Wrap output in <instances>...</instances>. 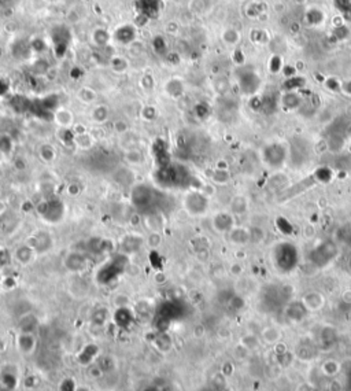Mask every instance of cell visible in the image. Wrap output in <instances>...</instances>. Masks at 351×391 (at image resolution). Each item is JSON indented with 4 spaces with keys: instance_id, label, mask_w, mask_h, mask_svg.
Listing matches in <instances>:
<instances>
[{
    "instance_id": "obj_1",
    "label": "cell",
    "mask_w": 351,
    "mask_h": 391,
    "mask_svg": "<svg viewBox=\"0 0 351 391\" xmlns=\"http://www.w3.org/2000/svg\"><path fill=\"white\" fill-rule=\"evenodd\" d=\"M37 214L42 217V220L47 224L61 223L65 217V205L58 198H44L42 202L35 206Z\"/></svg>"
},
{
    "instance_id": "obj_2",
    "label": "cell",
    "mask_w": 351,
    "mask_h": 391,
    "mask_svg": "<svg viewBox=\"0 0 351 391\" xmlns=\"http://www.w3.org/2000/svg\"><path fill=\"white\" fill-rule=\"evenodd\" d=\"M273 261L281 271H291L298 264V249L291 243H280L273 249Z\"/></svg>"
},
{
    "instance_id": "obj_3",
    "label": "cell",
    "mask_w": 351,
    "mask_h": 391,
    "mask_svg": "<svg viewBox=\"0 0 351 391\" xmlns=\"http://www.w3.org/2000/svg\"><path fill=\"white\" fill-rule=\"evenodd\" d=\"M209 205H210L209 198L198 189L188 191L183 198V209L192 217H200L206 214Z\"/></svg>"
},
{
    "instance_id": "obj_4",
    "label": "cell",
    "mask_w": 351,
    "mask_h": 391,
    "mask_svg": "<svg viewBox=\"0 0 351 391\" xmlns=\"http://www.w3.org/2000/svg\"><path fill=\"white\" fill-rule=\"evenodd\" d=\"M132 205L136 209H145L148 211V207H151L155 202V194L151 187L147 184H136L131 192Z\"/></svg>"
},
{
    "instance_id": "obj_5",
    "label": "cell",
    "mask_w": 351,
    "mask_h": 391,
    "mask_svg": "<svg viewBox=\"0 0 351 391\" xmlns=\"http://www.w3.org/2000/svg\"><path fill=\"white\" fill-rule=\"evenodd\" d=\"M337 246L333 240H324L310 254L311 261L318 266L329 264L332 259L336 257Z\"/></svg>"
},
{
    "instance_id": "obj_6",
    "label": "cell",
    "mask_w": 351,
    "mask_h": 391,
    "mask_svg": "<svg viewBox=\"0 0 351 391\" xmlns=\"http://www.w3.org/2000/svg\"><path fill=\"white\" fill-rule=\"evenodd\" d=\"M26 245L30 246L36 254L42 255V254L48 253L54 247V238L48 230H37L26 239Z\"/></svg>"
},
{
    "instance_id": "obj_7",
    "label": "cell",
    "mask_w": 351,
    "mask_h": 391,
    "mask_svg": "<svg viewBox=\"0 0 351 391\" xmlns=\"http://www.w3.org/2000/svg\"><path fill=\"white\" fill-rule=\"evenodd\" d=\"M287 155H288L287 148L282 144H279V143L270 144L262 153L263 161L266 162V165H269L270 168H280V166H282L284 162L287 161Z\"/></svg>"
},
{
    "instance_id": "obj_8",
    "label": "cell",
    "mask_w": 351,
    "mask_h": 391,
    "mask_svg": "<svg viewBox=\"0 0 351 391\" xmlns=\"http://www.w3.org/2000/svg\"><path fill=\"white\" fill-rule=\"evenodd\" d=\"M138 25H135V23H122V25H118L117 28L114 29V32L111 33V39L119 46L128 47L129 44L138 40Z\"/></svg>"
},
{
    "instance_id": "obj_9",
    "label": "cell",
    "mask_w": 351,
    "mask_h": 391,
    "mask_svg": "<svg viewBox=\"0 0 351 391\" xmlns=\"http://www.w3.org/2000/svg\"><path fill=\"white\" fill-rule=\"evenodd\" d=\"M63 265L70 272H81L88 265V259L81 252H70L63 259Z\"/></svg>"
},
{
    "instance_id": "obj_10",
    "label": "cell",
    "mask_w": 351,
    "mask_h": 391,
    "mask_svg": "<svg viewBox=\"0 0 351 391\" xmlns=\"http://www.w3.org/2000/svg\"><path fill=\"white\" fill-rule=\"evenodd\" d=\"M52 119L61 129H71L76 124L74 113L69 110L68 107H56L52 113Z\"/></svg>"
},
{
    "instance_id": "obj_11",
    "label": "cell",
    "mask_w": 351,
    "mask_h": 391,
    "mask_svg": "<svg viewBox=\"0 0 351 391\" xmlns=\"http://www.w3.org/2000/svg\"><path fill=\"white\" fill-rule=\"evenodd\" d=\"M143 225L148 232H161L165 228V218L164 214L159 210H151L147 211V214L143 218Z\"/></svg>"
},
{
    "instance_id": "obj_12",
    "label": "cell",
    "mask_w": 351,
    "mask_h": 391,
    "mask_svg": "<svg viewBox=\"0 0 351 391\" xmlns=\"http://www.w3.org/2000/svg\"><path fill=\"white\" fill-rule=\"evenodd\" d=\"M90 37L92 46L96 47V48H106L113 40L110 32L106 28H103V26H96V28L92 29Z\"/></svg>"
},
{
    "instance_id": "obj_13",
    "label": "cell",
    "mask_w": 351,
    "mask_h": 391,
    "mask_svg": "<svg viewBox=\"0 0 351 391\" xmlns=\"http://www.w3.org/2000/svg\"><path fill=\"white\" fill-rule=\"evenodd\" d=\"M164 90H165L166 95L169 98L180 99L184 95L186 87H184V83H183L181 78H179V77H172V78H169L165 83Z\"/></svg>"
},
{
    "instance_id": "obj_14",
    "label": "cell",
    "mask_w": 351,
    "mask_h": 391,
    "mask_svg": "<svg viewBox=\"0 0 351 391\" xmlns=\"http://www.w3.org/2000/svg\"><path fill=\"white\" fill-rule=\"evenodd\" d=\"M213 227L214 230L217 232H231L234 230V217L231 216L229 213H225V211H221L218 214H215L213 217Z\"/></svg>"
},
{
    "instance_id": "obj_15",
    "label": "cell",
    "mask_w": 351,
    "mask_h": 391,
    "mask_svg": "<svg viewBox=\"0 0 351 391\" xmlns=\"http://www.w3.org/2000/svg\"><path fill=\"white\" fill-rule=\"evenodd\" d=\"M143 245V238L139 236L136 233H128L125 235L124 238L121 239L119 246H121V250L125 254H129V253H136Z\"/></svg>"
},
{
    "instance_id": "obj_16",
    "label": "cell",
    "mask_w": 351,
    "mask_h": 391,
    "mask_svg": "<svg viewBox=\"0 0 351 391\" xmlns=\"http://www.w3.org/2000/svg\"><path fill=\"white\" fill-rule=\"evenodd\" d=\"M36 255H37V254L35 253V250H33L29 245H26V243L18 246V247L15 249L14 254H13L14 259L20 264V265H28V264H30Z\"/></svg>"
},
{
    "instance_id": "obj_17",
    "label": "cell",
    "mask_w": 351,
    "mask_h": 391,
    "mask_svg": "<svg viewBox=\"0 0 351 391\" xmlns=\"http://www.w3.org/2000/svg\"><path fill=\"white\" fill-rule=\"evenodd\" d=\"M110 118V107L103 103L94 105L91 110V121L96 125H103Z\"/></svg>"
},
{
    "instance_id": "obj_18",
    "label": "cell",
    "mask_w": 351,
    "mask_h": 391,
    "mask_svg": "<svg viewBox=\"0 0 351 391\" xmlns=\"http://www.w3.org/2000/svg\"><path fill=\"white\" fill-rule=\"evenodd\" d=\"M135 320V315L128 306L117 307L114 313V322L117 324L119 328H128Z\"/></svg>"
},
{
    "instance_id": "obj_19",
    "label": "cell",
    "mask_w": 351,
    "mask_h": 391,
    "mask_svg": "<svg viewBox=\"0 0 351 391\" xmlns=\"http://www.w3.org/2000/svg\"><path fill=\"white\" fill-rule=\"evenodd\" d=\"M76 98L78 102H81L83 105L94 106L96 105L97 100V92L88 85H84L81 88H78L76 92Z\"/></svg>"
},
{
    "instance_id": "obj_20",
    "label": "cell",
    "mask_w": 351,
    "mask_h": 391,
    "mask_svg": "<svg viewBox=\"0 0 351 391\" xmlns=\"http://www.w3.org/2000/svg\"><path fill=\"white\" fill-rule=\"evenodd\" d=\"M37 325H39V320L33 313H25L18 320V328L21 332L33 334V331L37 328Z\"/></svg>"
},
{
    "instance_id": "obj_21",
    "label": "cell",
    "mask_w": 351,
    "mask_h": 391,
    "mask_svg": "<svg viewBox=\"0 0 351 391\" xmlns=\"http://www.w3.org/2000/svg\"><path fill=\"white\" fill-rule=\"evenodd\" d=\"M37 155L44 163H52L56 160V148L51 143H42L37 147Z\"/></svg>"
},
{
    "instance_id": "obj_22",
    "label": "cell",
    "mask_w": 351,
    "mask_h": 391,
    "mask_svg": "<svg viewBox=\"0 0 351 391\" xmlns=\"http://www.w3.org/2000/svg\"><path fill=\"white\" fill-rule=\"evenodd\" d=\"M109 66L110 69L116 73V74H124L129 70V61L128 58L124 55H113L109 61Z\"/></svg>"
},
{
    "instance_id": "obj_23",
    "label": "cell",
    "mask_w": 351,
    "mask_h": 391,
    "mask_svg": "<svg viewBox=\"0 0 351 391\" xmlns=\"http://www.w3.org/2000/svg\"><path fill=\"white\" fill-rule=\"evenodd\" d=\"M17 345L23 353H32L36 347V338L33 336V334L20 332V335L17 338Z\"/></svg>"
},
{
    "instance_id": "obj_24",
    "label": "cell",
    "mask_w": 351,
    "mask_h": 391,
    "mask_svg": "<svg viewBox=\"0 0 351 391\" xmlns=\"http://www.w3.org/2000/svg\"><path fill=\"white\" fill-rule=\"evenodd\" d=\"M95 138L94 135L88 131V132L81 133V135H74V146L78 148V150H83V151H88L91 150L92 147L95 146Z\"/></svg>"
},
{
    "instance_id": "obj_25",
    "label": "cell",
    "mask_w": 351,
    "mask_h": 391,
    "mask_svg": "<svg viewBox=\"0 0 351 391\" xmlns=\"http://www.w3.org/2000/svg\"><path fill=\"white\" fill-rule=\"evenodd\" d=\"M124 161L128 163V165H132V166H136V165H141L144 162V155L143 153L133 147V148H128L126 151L124 153Z\"/></svg>"
},
{
    "instance_id": "obj_26",
    "label": "cell",
    "mask_w": 351,
    "mask_h": 391,
    "mask_svg": "<svg viewBox=\"0 0 351 391\" xmlns=\"http://www.w3.org/2000/svg\"><path fill=\"white\" fill-rule=\"evenodd\" d=\"M324 299L321 294L318 293H310L306 294V297L303 298V305L306 306L307 310H316L323 306Z\"/></svg>"
},
{
    "instance_id": "obj_27",
    "label": "cell",
    "mask_w": 351,
    "mask_h": 391,
    "mask_svg": "<svg viewBox=\"0 0 351 391\" xmlns=\"http://www.w3.org/2000/svg\"><path fill=\"white\" fill-rule=\"evenodd\" d=\"M154 345H155V347L159 351L166 353V351L172 349V338L166 332H159L158 335L155 336V339H154Z\"/></svg>"
},
{
    "instance_id": "obj_28",
    "label": "cell",
    "mask_w": 351,
    "mask_h": 391,
    "mask_svg": "<svg viewBox=\"0 0 351 391\" xmlns=\"http://www.w3.org/2000/svg\"><path fill=\"white\" fill-rule=\"evenodd\" d=\"M262 339L269 345H275L281 339V331L276 327H266L262 329Z\"/></svg>"
},
{
    "instance_id": "obj_29",
    "label": "cell",
    "mask_w": 351,
    "mask_h": 391,
    "mask_svg": "<svg viewBox=\"0 0 351 391\" xmlns=\"http://www.w3.org/2000/svg\"><path fill=\"white\" fill-rule=\"evenodd\" d=\"M228 235H229V238L234 243H241V245L251 239L250 232L244 230V228H234L231 232H228Z\"/></svg>"
},
{
    "instance_id": "obj_30",
    "label": "cell",
    "mask_w": 351,
    "mask_h": 391,
    "mask_svg": "<svg viewBox=\"0 0 351 391\" xmlns=\"http://www.w3.org/2000/svg\"><path fill=\"white\" fill-rule=\"evenodd\" d=\"M97 354V347L95 345H88L83 349V351L80 353V363L81 364H90L92 363V360L95 358V356Z\"/></svg>"
},
{
    "instance_id": "obj_31",
    "label": "cell",
    "mask_w": 351,
    "mask_h": 391,
    "mask_svg": "<svg viewBox=\"0 0 351 391\" xmlns=\"http://www.w3.org/2000/svg\"><path fill=\"white\" fill-rule=\"evenodd\" d=\"M140 117L147 121V122H152L158 118V109L154 105H145L141 107L140 110Z\"/></svg>"
},
{
    "instance_id": "obj_32",
    "label": "cell",
    "mask_w": 351,
    "mask_h": 391,
    "mask_svg": "<svg viewBox=\"0 0 351 391\" xmlns=\"http://www.w3.org/2000/svg\"><path fill=\"white\" fill-rule=\"evenodd\" d=\"M96 365L100 368V370H102L103 373H110V372H113V370L116 369V361H114V358L110 356L102 357V358L97 361Z\"/></svg>"
},
{
    "instance_id": "obj_33",
    "label": "cell",
    "mask_w": 351,
    "mask_h": 391,
    "mask_svg": "<svg viewBox=\"0 0 351 391\" xmlns=\"http://www.w3.org/2000/svg\"><path fill=\"white\" fill-rule=\"evenodd\" d=\"M107 317H109V313H107V309L104 307H97L94 310L92 313V322L95 325H104L106 322H107Z\"/></svg>"
},
{
    "instance_id": "obj_34",
    "label": "cell",
    "mask_w": 351,
    "mask_h": 391,
    "mask_svg": "<svg viewBox=\"0 0 351 391\" xmlns=\"http://www.w3.org/2000/svg\"><path fill=\"white\" fill-rule=\"evenodd\" d=\"M139 84H140V88H141L143 91L152 92L154 91V88H155V78H154L152 74H148V73H147V74H143V77L140 78Z\"/></svg>"
},
{
    "instance_id": "obj_35",
    "label": "cell",
    "mask_w": 351,
    "mask_h": 391,
    "mask_svg": "<svg viewBox=\"0 0 351 391\" xmlns=\"http://www.w3.org/2000/svg\"><path fill=\"white\" fill-rule=\"evenodd\" d=\"M211 179L215 184H225V183L229 182V175L225 169H215L211 175Z\"/></svg>"
},
{
    "instance_id": "obj_36",
    "label": "cell",
    "mask_w": 351,
    "mask_h": 391,
    "mask_svg": "<svg viewBox=\"0 0 351 391\" xmlns=\"http://www.w3.org/2000/svg\"><path fill=\"white\" fill-rule=\"evenodd\" d=\"M147 243H148V246H150L151 249H157V247H159V245L162 243L161 232H148Z\"/></svg>"
},
{
    "instance_id": "obj_37",
    "label": "cell",
    "mask_w": 351,
    "mask_h": 391,
    "mask_svg": "<svg viewBox=\"0 0 351 391\" xmlns=\"http://www.w3.org/2000/svg\"><path fill=\"white\" fill-rule=\"evenodd\" d=\"M339 367H340L339 364L335 363V361H332V360H330V361H327V363L324 364L323 369H324V372H325V373L328 375V376H335V375H337V372H339V369H340Z\"/></svg>"
},
{
    "instance_id": "obj_38",
    "label": "cell",
    "mask_w": 351,
    "mask_h": 391,
    "mask_svg": "<svg viewBox=\"0 0 351 391\" xmlns=\"http://www.w3.org/2000/svg\"><path fill=\"white\" fill-rule=\"evenodd\" d=\"M17 383V379L13 373H4L1 376V386L6 389V390H13V387Z\"/></svg>"
},
{
    "instance_id": "obj_39",
    "label": "cell",
    "mask_w": 351,
    "mask_h": 391,
    "mask_svg": "<svg viewBox=\"0 0 351 391\" xmlns=\"http://www.w3.org/2000/svg\"><path fill=\"white\" fill-rule=\"evenodd\" d=\"M241 345H243L244 347H247L248 350H253L257 349V347L259 346V342H258V339H257L254 335H247L241 339Z\"/></svg>"
},
{
    "instance_id": "obj_40",
    "label": "cell",
    "mask_w": 351,
    "mask_h": 391,
    "mask_svg": "<svg viewBox=\"0 0 351 391\" xmlns=\"http://www.w3.org/2000/svg\"><path fill=\"white\" fill-rule=\"evenodd\" d=\"M128 51L131 52L132 55H140V54L144 52V44L140 40H136V42H133L128 46Z\"/></svg>"
},
{
    "instance_id": "obj_41",
    "label": "cell",
    "mask_w": 351,
    "mask_h": 391,
    "mask_svg": "<svg viewBox=\"0 0 351 391\" xmlns=\"http://www.w3.org/2000/svg\"><path fill=\"white\" fill-rule=\"evenodd\" d=\"M114 131H116L118 135H125V133L129 131L128 122L124 121V119H117V121L114 122Z\"/></svg>"
},
{
    "instance_id": "obj_42",
    "label": "cell",
    "mask_w": 351,
    "mask_h": 391,
    "mask_svg": "<svg viewBox=\"0 0 351 391\" xmlns=\"http://www.w3.org/2000/svg\"><path fill=\"white\" fill-rule=\"evenodd\" d=\"M80 192H81L80 184H77V183H70L69 185H68V194H69V195L78 196L80 195Z\"/></svg>"
},
{
    "instance_id": "obj_43",
    "label": "cell",
    "mask_w": 351,
    "mask_h": 391,
    "mask_svg": "<svg viewBox=\"0 0 351 391\" xmlns=\"http://www.w3.org/2000/svg\"><path fill=\"white\" fill-rule=\"evenodd\" d=\"M76 386H74V382L70 380V379H66L63 380V383L61 384V391H76Z\"/></svg>"
},
{
    "instance_id": "obj_44",
    "label": "cell",
    "mask_w": 351,
    "mask_h": 391,
    "mask_svg": "<svg viewBox=\"0 0 351 391\" xmlns=\"http://www.w3.org/2000/svg\"><path fill=\"white\" fill-rule=\"evenodd\" d=\"M234 36H237L236 33H234V30H227V32L222 35V37H224V42L228 43V44H234V43L237 42V39H234Z\"/></svg>"
},
{
    "instance_id": "obj_45",
    "label": "cell",
    "mask_w": 351,
    "mask_h": 391,
    "mask_svg": "<svg viewBox=\"0 0 351 391\" xmlns=\"http://www.w3.org/2000/svg\"><path fill=\"white\" fill-rule=\"evenodd\" d=\"M166 32H167L169 35H176V33L179 32V25H177V22L176 21L167 22V25H166Z\"/></svg>"
},
{
    "instance_id": "obj_46",
    "label": "cell",
    "mask_w": 351,
    "mask_h": 391,
    "mask_svg": "<svg viewBox=\"0 0 351 391\" xmlns=\"http://www.w3.org/2000/svg\"><path fill=\"white\" fill-rule=\"evenodd\" d=\"M76 391H91L88 387H78Z\"/></svg>"
},
{
    "instance_id": "obj_47",
    "label": "cell",
    "mask_w": 351,
    "mask_h": 391,
    "mask_svg": "<svg viewBox=\"0 0 351 391\" xmlns=\"http://www.w3.org/2000/svg\"><path fill=\"white\" fill-rule=\"evenodd\" d=\"M347 264H349V269L351 271V254H350V257H349V262H347Z\"/></svg>"
}]
</instances>
